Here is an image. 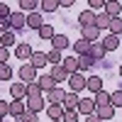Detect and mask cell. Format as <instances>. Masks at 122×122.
Masks as SVG:
<instances>
[{
	"label": "cell",
	"instance_id": "obj_38",
	"mask_svg": "<svg viewBox=\"0 0 122 122\" xmlns=\"http://www.w3.org/2000/svg\"><path fill=\"white\" fill-rule=\"evenodd\" d=\"M12 78V68L7 64H0V81H10Z\"/></svg>",
	"mask_w": 122,
	"mask_h": 122
},
{
	"label": "cell",
	"instance_id": "obj_19",
	"mask_svg": "<svg viewBox=\"0 0 122 122\" xmlns=\"http://www.w3.org/2000/svg\"><path fill=\"white\" fill-rule=\"evenodd\" d=\"M10 95L25 100L27 98V83H22V81H20V83H12V86H10Z\"/></svg>",
	"mask_w": 122,
	"mask_h": 122
},
{
	"label": "cell",
	"instance_id": "obj_2",
	"mask_svg": "<svg viewBox=\"0 0 122 122\" xmlns=\"http://www.w3.org/2000/svg\"><path fill=\"white\" fill-rule=\"evenodd\" d=\"M46 98L44 95H34V98H27V110H32V112H42V110H46Z\"/></svg>",
	"mask_w": 122,
	"mask_h": 122
},
{
	"label": "cell",
	"instance_id": "obj_6",
	"mask_svg": "<svg viewBox=\"0 0 122 122\" xmlns=\"http://www.w3.org/2000/svg\"><path fill=\"white\" fill-rule=\"evenodd\" d=\"M95 100L93 98H81V103H78V112H81V117H86V115H93L95 112Z\"/></svg>",
	"mask_w": 122,
	"mask_h": 122
},
{
	"label": "cell",
	"instance_id": "obj_14",
	"mask_svg": "<svg viewBox=\"0 0 122 122\" xmlns=\"http://www.w3.org/2000/svg\"><path fill=\"white\" fill-rule=\"evenodd\" d=\"M37 83L42 86V90H44V93H46V90H51V88H56V86H59L56 81L51 78V73H42V76H37Z\"/></svg>",
	"mask_w": 122,
	"mask_h": 122
},
{
	"label": "cell",
	"instance_id": "obj_31",
	"mask_svg": "<svg viewBox=\"0 0 122 122\" xmlns=\"http://www.w3.org/2000/svg\"><path fill=\"white\" fill-rule=\"evenodd\" d=\"M64 68L68 73H76L78 71V56H64Z\"/></svg>",
	"mask_w": 122,
	"mask_h": 122
},
{
	"label": "cell",
	"instance_id": "obj_49",
	"mask_svg": "<svg viewBox=\"0 0 122 122\" xmlns=\"http://www.w3.org/2000/svg\"><path fill=\"white\" fill-rule=\"evenodd\" d=\"M51 122H64V120H51Z\"/></svg>",
	"mask_w": 122,
	"mask_h": 122
},
{
	"label": "cell",
	"instance_id": "obj_48",
	"mask_svg": "<svg viewBox=\"0 0 122 122\" xmlns=\"http://www.w3.org/2000/svg\"><path fill=\"white\" fill-rule=\"evenodd\" d=\"M120 78H122V66H120Z\"/></svg>",
	"mask_w": 122,
	"mask_h": 122
},
{
	"label": "cell",
	"instance_id": "obj_37",
	"mask_svg": "<svg viewBox=\"0 0 122 122\" xmlns=\"http://www.w3.org/2000/svg\"><path fill=\"white\" fill-rule=\"evenodd\" d=\"M110 105H115V107H122V88H117L115 93H110Z\"/></svg>",
	"mask_w": 122,
	"mask_h": 122
},
{
	"label": "cell",
	"instance_id": "obj_30",
	"mask_svg": "<svg viewBox=\"0 0 122 122\" xmlns=\"http://www.w3.org/2000/svg\"><path fill=\"white\" fill-rule=\"evenodd\" d=\"M61 5H59V0H42V3H39V10H42V12H56Z\"/></svg>",
	"mask_w": 122,
	"mask_h": 122
},
{
	"label": "cell",
	"instance_id": "obj_35",
	"mask_svg": "<svg viewBox=\"0 0 122 122\" xmlns=\"http://www.w3.org/2000/svg\"><path fill=\"white\" fill-rule=\"evenodd\" d=\"M93 100H95V105H107L110 103V93L107 90H98V93L93 95Z\"/></svg>",
	"mask_w": 122,
	"mask_h": 122
},
{
	"label": "cell",
	"instance_id": "obj_26",
	"mask_svg": "<svg viewBox=\"0 0 122 122\" xmlns=\"http://www.w3.org/2000/svg\"><path fill=\"white\" fill-rule=\"evenodd\" d=\"M103 10H105L107 15H112V17H120V12H122V3H120V0H107Z\"/></svg>",
	"mask_w": 122,
	"mask_h": 122
},
{
	"label": "cell",
	"instance_id": "obj_25",
	"mask_svg": "<svg viewBox=\"0 0 122 122\" xmlns=\"http://www.w3.org/2000/svg\"><path fill=\"white\" fill-rule=\"evenodd\" d=\"M100 42H103V46L107 49V51H115V49L120 46V37H117V34H105Z\"/></svg>",
	"mask_w": 122,
	"mask_h": 122
},
{
	"label": "cell",
	"instance_id": "obj_23",
	"mask_svg": "<svg viewBox=\"0 0 122 122\" xmlns=\"http://www.w3.org/2000/svg\"><path fill=\"white\" fill-rule=\"evenodd\" d=\"M0 44H3V46H15L17 44V34H15V29H7V32H3V34H0Z\"/></svg>",
	"mask_w": 122,
	"mask_h": 122
},
{
	"label": "cell",
	"instance_id": "obj_22",
	"mask_svg": "<svg viewBox=\"0 0 122 122\" xmlns=\"http://www.w3.org/2000/svg\"><path fill=\"white\" fill-rule=\"evenodd\" d=\"M78 25H81V27L95 25V10H83V12L78 15Z\"/></svg>",
	"mask_w": 122,
	"mask_h": 122
},
{
	"label": "cell",
	"instance_id": "obj_8",
	"mask_svg": "<svg viewBox=\"0 0 122 122\" xmlns=\"http://www.w3.org/2000/svg\"><path fill=\"white\" fill-rule=\"evenodd\" d=\"M44 25V15L39 12V10H34V12H27V27L29 29H39Z\"/></svg>",
	"mask_w": 122,
	"mask_h": 122
},
{
	"label": "cell",
	"instance_id": "obj_4",
	"mask_svg": "<svg viewBox=\"0 0 122 122\" xmlns=\"http://www.w3.org/2000/svg\"><path fill=\"white\" fill-rule=\"evenodd\" d=\"M7 20H10V27H12L15 32H17V29H25V27H27V15L22 12V10H17V12H12V15H10Z\"/></svg>",
	"mask_w": 122,
	"mask_h": 122
},
{
	"label": "cell",
	"instance_id": "obj_45",
	"mask_svg": "<svg viewBox=\"0 0 122 122\" xmlns=\"http://www.w3.org/2000/svg\"><path fill=\"white\" fill-rule=\"evenodd\" d=\"M83 122H103V120H100V117L93 112V115H86V120H83Z\"/></svg>",
	"mask_w": 122,
	"mask_h": 122
},
{
	"label": "cell",
	"instance_id": "obj_17",
	"mask_svg": "<svg viewBox=\"0 0 122 122\" xmlns=\"http://www.w3.org/2000/svg\"><path fill=\"white\" fill-rule=\"evenodd\" d=\"M25 110H27V107H25V100L15 98L12 103H10V117H17V120H20V117H22V112H25Z\"/></svg>",
	"mask_w": 122,
	"mask_h": 122
},
{
	"label": "cell",
	"instance_id": "obj_39",
	"mask_svg": "<svg viewBox=\"0 0 122 122\" xmlns=\"http://www.w3.org/2000/svg\"><path fill=\"white\" fill-rule=\"evenodd\" d=\"M20 122H39V120H37V112H32V110H25L22 117H20Z\"/></svg>",
	"mask_w": 122,
	"mask_h": 122
},
{
	"label": "cell",
	"instance_id": "obj_42",
	"mask_svg": "<svg viewBox=\"0 0 122 122\" xmlns=\"http://www.w3.org/2000/svg\"><path fill=\"white\" fill-rule=\"evenodd\" d=\"M7 59H10V49L0 44V64H7Z\"/></svg>",
	"mask_w": 122,
	"mask_h": 122
},
{
	"label": "cell",
	"instance_id": "obj_47",
	"mask_svg": "<svg viewBox=\"0 0 122 122\" xmlns=\"http://www.w3.org/2000/svg\"><path fill=\"white\" fill-rule=\"evenodd\" d=\"M0 122H5V117H3V115H0Z\"/></svg>",
	"mask_w": 122,
	"mask_h": 122
},
{
	"label": "cell",
	"instance_id": "obj_43",
	"mask_svg": "<svg viewBox=\"0 0 122 122\" xmlns=\"http://www.w3.org/2000/svg\"><path fill=\"white\" fill-rule=\"evenodd\" d=\"M0 115H10V103H5V100H0Z\"/></svg>",
	"mask_w": 122,
	"mask_h": 122
},
{
	"label": "cell",
	"instance_id": "obj_33",
	"mask_svg": "<svg viewBox=\"0 0 122 122\" xmlns=\"http://www.w3.org/2000/svg\"><path fill=\"white\" fill-rule=\"evenodd\" d=\"M37 32H39V39H51V37L56 34V32H54V27H51V25H46V22L39 27Z\"/></svg>",
	"mask_w": 122,
	"mask_h": 122
},
{
	"label": "cell",
	"instance_id": "obj_18",
	"mask_svg": "<svg viewBox=\"0 0 122 122\" xmlns=\"http://www.w3.org/2000/svg\"><path fill=\"white\" fill-rule=\"evenodd\" d=\"M110 20H112V15H107L105 10H100V12L95 15V27L103 32V29H107V27H110Z\"/></svg>",
	"mask_w": 122,
	"mask_h": 122
},
{
	"label": "cell",
	"instance_id": "obj_10",
	"mask_svg": "<svg viewBox=\"0 0 122 122\" xmlns=\"http://www.w3.org/2000/svg\"><path fill=\"white\" fill-rule=\"evenodd\" d=\"M51 78L56 81V83H64V81L71 78V73L64 68V64H56V66H51Z\"/></svg>",
	"mask_w": 122,
	"mask_h": 122
},
{
	"label": "cell",
	"instance_id": "obj_44",
	"mask_svg": "<svg viewBox=\"0 0 122 122\" xmlns=\"http://www.w3.org/2000/svg\"><path fill=\"white\" fill-rule=\"evenodd\" d=\"M7 29H12V27H10V20H0V34L7 32Z\"/></svg>",
	"mask_w": 122,
	"mask_h": 122
},
{
	"label": "cell",
	"instance_id": "obj_16",
	"mask_svg": "<svg viewBox=\"0 0 122 122\" xmlns=\"http://www.w3.org/2000/svg\"><path fill=\"white\" fill-rule=\"evenodd\" d=\"M49 42H51V49H61V51L71 46V42H68V37H66V34H54Z\"/></svg>",
	"mask_w": 122,
	"mask_h": 122
},
{
	"label": "cell",
	"instance_id": "obj_29",
	"mask_svg": "<svg viewBox=\"0 0 122 122\" xmlns=\"http://www.w3.org/2000/svg\"><path fill=\"white\" fill-rule=\"evenodd\" d=\"M39 3L42 0H20V10L22 12H34V10H39Z\"/></svg>",
	"mask_w": 122,
	"mask_h": 122
},
{
	"label": "cell",
	"instance_id": "obj_21",
	"mask_svg": "<svg viewBox=\"0 0 122 122\" xmlns=\"http://www.w3.org/2000/svg\"><path fill=\"white\" fill-rule=\"evenodd\" d=\"M29 64H32V66L39 71V68H44V66L49 64V59H46V54H44V51H34V54H32V59H29Z\"/></svg>",
	"mask_w": 122,
	"mask_h": 122
},
{
	"label": "cell",
	"instance_id": "obj_36",
	"mask_svg": "<svg viewBox=\"0 0 122 122\" xmlns=\"http://www.w3.org/2000/svg\"><path fill=\"white\" fill-rule=\"evenodd\" d=\"M64 122H78L81 120V112L78 110H64V117H61Z\"/></svg>",
	"mask_w": 122,
	"mask_h": 122
},
{
	"label": "cell",
	"instance_id": "obj_40",
	"mask_svg": "<svg viewBox=\"0 0 122 122\" xmlns=\"http://www.w3.org/2000/svg\"><path fill=\"white\" fill-rule=\"evenodd\" d=\"M10 15H12V10H10V5H7V3H3V0H0V20H7Z\"/></svg>",
	"mask_w": 122,
	"mask_h": 122
},
{
	"label": "cell",
	"instance_id": "obj_46",
	"mask_svg": "<svg viewBox=\"0 0 122 122\" xmlns=\"http://www.w3.org/2000/svg\"><path fill=\"white\" fill-rule=\"evenodd\" d=\"M73 3H76V0H59V5H64V7H71Z\"/></svg>",
	"mask_w": 122,
	"mask_h": 122
},
{
	"label": "cell",
	"instance_id": "obj_7",
	"mask_svg": "<svg viewBox=\"0 0 122 122\" xmlns=\"http://www.w3.org/2000/svg\"><path fill=\"white\" fill-rule=\"evenodd\" d=\"M44 98H46V103H61V105H64L66 90L56 86V88H51V90H46V93H44Z\"/></svg>",
	"mask_w": 122,
	"mask_h": 122
},
{
	"label": "cell",
	"instance_id": "obj_13",
	"mask_svg": "<svg viewBox=\"0 0 122 122\" xmlns=\"http://www.w3.org/2000/svg\"><path fill=\"white\" fill-rule=\"evenodd\" d=\"M86 90H90V93H98V90H103V78L100 76H88L86 78Z\"/></svg>",
	"mask_w": 122,
	"mask_h": 122
},
{
	"label": "cell",
	"instance_id": "obj_34",
	"mask_svg": "<svg viewBox=\"0 0 122 122\" xmlns=\"http://www.w3.org/2000/svg\"><path fill=\"white\" fill-rule=\"evenodd\" d=\"M107 29H110V34H117V37H120V34H122V17H112Z\"/></svg>",
	"mask_w": 122,
	"mask_h": 122
},
{
	"label": "cell",
	"instance_id": "obj_27",
	"mask_svg": "<svg viewBox=\"0 0 122 122\" xmlns=\"http://www.w3.org/2000/svg\"><path fill=\"white\" fill-rule=\"evenodd\" d=\"M46 59H49V64H51V66L64 64V51H61V49H49V51H46Z\"/></svg>",
	"mask_w": 122,
	"mask_h": 122
},
{
	"label": "cell",
	"instance_id": "obj_5",
	"mask_svg": "<svg viewBox=\"0 0 122 122\" xmlns=\"http://www.w3.org/2000/svg\"><path fill=\"white\" fill-rule=\"evenodd\" d=\"M68 88H71V90H76V93L86 90V78H83V73H81V71L71 73V78H68Z\"/></svg>",
	"mask_w": 122,
	"mask_h": 122
},
{
	"label": "cell",
	"instance_id": "obj_50",
	"mask_svg": "<svg viewBox=\"0 0 122 122\" xmlns=\"http://www.w3.org/2000/svg\"><path fill=\"white\" fill-rule=\"evenodd\" d=\"M105 122H110V120H105Z\"/></svg>",
	"mask_w": 122,
	"mask_h": 122
},
{
	"label": "cell",
	"instance_id": "obj_12",
	"mask_svg": "<svg viewBox=\"0 0 122 122\" xmlns=\"http://www.w3.org/2000/svg\"><path fill=\"white\" fill-rule=\"evenodd\" d=\"M78 103H81V98L76 90H68L66 98H64V110H78Z\"/></svg>",
	"mask_w": 122,
	"mask_h": 122
},
{
	"label": "cell",
	"instance_id": "obj_24",
	"mask_svg": "<svg viewBox=\"0 0 122 122\" xmlns=\"http://www.w3.org/2000/svg\"><path fill=\"white\" fill-rule=\"evenodd\" d=\"M93 64H95V59L90 56V54H81L78 56V71H81V73H83V71H90Z\"/></svg>",
	"mask_w": 122,
	"mask_h": 122
},
{
	"label": "cell",
	"instance_id": "obj_20",
	"mask_svg": "<svg viewBox=\"0 0 122 122\" xmlns=\"http://www.w3.org/2000/svg\"><path fill=\"white\" fill-rule=\"evenodd\" d=\"M90 56H93L95 61L98 59H105V54H107V49L103 46V42H90V51H88Z\"/></svg>",
	"mask_w": 122,
	"mask_h": 122
},
{
	"label": "cell",
	"instance_id": "obj_11",
	"mask_svg": "<svg viewBox=\"0 0 122 122\" xmlns=\"http://www.w3.org/2000/svg\"><path fill=\"white\" fill-rule=\"evenodd\" d=\"M81 34H83V39H88V42H100V29L95 25L81 27Z\"/></svg>",
	"mask_w": 122,
	"mask_h": 122
},
{
	"label": "cell",
	"instance_id": "obj_3",
	"mask_svg": "<svg viewBox=\"0 0 122 122\" xmlns=\"http://www.w3.org/2000/svg\"><path fill=\"white\" fill-rule=\"evenodd\" d=\"M32 54H34L32 44H27V42H17V44H15V56H17V59L29 61V59H32Z\"/></svg>",
	"mask_w": 122,
	"mask_h": 122
},
{
	"label": "cell",
	"instance_id": "obj_32",
	"mask_svg": "<svg viewBox=\"0 0 122 122\" xmlns=\"http://www.w3.org/2000/svg\"><path fill=\"white\" fill-rule=\"evenodd\" d=\"M34 95H44V90H42V86H39L37 81L27 83V98H34Z\"/></svg>",
	"mask_w": 122,
	"mask_h": 122
},
{
	"label": "cell",
	"instance_id": "obj_41",
	"mask_svg": "<svg viewBox=\"0 0 122 122\" xmlns=\"http://www.w3.org/2000/svg\"><path fill=\"white\" fill-rule=\"evenodd\" d=\"M105 3H107V0H88V7L90 10H103Z\"/></svg>",
	"mask_w": 122,
	"mask_h": 122
},
{
	"label": "cell",
	"instance_id": "obj_15",
	"mask_svg": "<svg viewBox=\"0 0 122 122\" xmlns=\"http://www.w3.org/2000/svg\"><path fill=\"white\" fill-rule=\"evenodd\" d=\"M46 117L61 120V117H64V105H61V103H49L46 105Z\"/></svg>",
	"mask_w": 122,
	"mask_h": 122
},
{
	"label": "cell",
	"instance_id": "obj_1",
	"mask_svg": "<svg viewBox=\"0 0 122 122\" xmlns=\"http://www.w3.org/2000/svg\"><path fill=\"white\" fill-rule=\"evenodd\" d=\"M20 78H22V83H32V81H37V68L29 64V61H22V66H20Z\"/></svg>",
	"mask_w": 122,
	"mask_h": 122
},
{
	"label": "cell",
	"instance_id": "obj_9",
	"mask_svg": "<svg viewBox=\"0 0 122 122\" xmlns=\"http://www.w3.org/2000/svg\"><path fill=\"white\" fill-rule=\"evenodd\" d=\"M115 110H117V107L110 105V103H107V105H98V107H95V115L105 122V120H112V117H115Z\"/></svg>",
	"mask_w": 122,
	"mask_h": 122
},
{
	"label": "cell",
	"instance_id": "obj_28",
	"mask_svg": "<svg viewBox=\"0 0 122 122\" xmlns=\"http://www.w3.org/2000/svg\"><path fill=\"white\" fill-rule=\"evenodd\" d=\"M73 51H76V56L88 54L90 51V42H88V39H78V42H73Z\"/></svg>",
	"mask_w": 122,
	"mask_h": 122
}]
</instances>
